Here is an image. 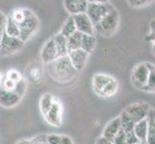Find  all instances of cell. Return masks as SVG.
Masks as SVG:
<instances>
[{
    "label": "cell",
    "instance_id": "cell-31",
    "mask_svg": "<svg viewBox=\"0 0 155 144\" xmlns=\"http://www.w3.org/2000/svg\"><path fill=\"white\" fill-rule=\"evenodd\" d=\"M112 142H113V144H126V133L120 129Z\"/></svg>",
    "mask_w": 155,
    "mask_h": 144
},
{
    "label": "cell",
    "instance_id": "cell-25",
    "mask_svg": "<svg viewBox=\"0 0 155 144\" xmlns=\"http://www.w3.org/2000/svg\"><path fill=\"white\" fill-rule=\"evenodd\" d=\"M117 89H119V81L114 78L104 88V89L101 91L99 96H100V97H103V98L111 97V96H114L117 92Z\"/></svg>",
    "mask_w": 155,
    "mask_h": 144
},
{
    "label": "cell",
    "instance_id": "cell-34",
    "mask_svg": "<svg viewBox=\"0 0 155 144\" xmlns=\"http://www.w3.org/2000/svg\"><path fill=\"white\" fill-rule=\"evenodd\" d=\"M25 90H26V82L23 79L22 81H20L19 83L17 84V88H15V92H17L19 96L22 97L23 94L25 93Z\"/></svg>",
    "mask_w": 155,
    "mask_h": 144
},
{
    "label": "cell",
    "instance_id": "cell-7",
    "mask_svg": "<svg viewBox=\"0 0 155 144\" xmlns=\"http://www.w3.org/2000/svg\"><path fill=\"white\" fill-rule=\"evenodd\" d=\"M148 77H149V68L147 65V62L138 63L133 68L131 73V81L133 86L136 88L142 90L143 87L147 85Z\"/></svg>",
    "mask_w": 155,
    "mask_h": 144
},
{
    "label": "cell",
    "instance_id": "cell-35",
    "mask_svg": "<svg viewBox=\"0 0 155 144\" xmlns=\"http://www.w3.org/2000/svg\"><path fill=\"white\" fill-rule=\"evenodd\" d=\"M95 144H113V142H112L111 140H109L108 138L104 137L103 136L98 137L97 141H95Z\"/></svg>",
    "mask_w": 155,
    "mask_h": 144
},
{
    "label": "cell",
    "instance_id": "cell-5",
    "mask_svg": "<svg viewBox=\"0 0 155 144\" xmlns=\"http://www.w3.org/2000/svg\"><path fill=\"white\" fill-rule=\"evenodd\" d=\"M151 110L150 106L145 102H136L128 105L124 109V111L129 115L132 120L137 123L147 118Z\"/></svg>",
    "mask_w": 155,
    "mask_h": 144
},
{
    "label": "cell",
    "instance_id": "cell-19",
    "mask_svg": "<svg viewBox=\"0 0 155 144\" xmlns=\"http://www.w3.org/2000/svg\"><path fill=\"white\" fill-rule=\"evenodd\" d=\"M77 32V28H76V24H75V21H74L73 18V15H69L67 21L64 24V26L62 27V30L60 33L66 37L67 39H68L69 37H71L74 33Z\"/></svg>",
    "mask_w": 155,
    "mask_h": 144
},
{
    "label": "cell",
    "instance_id": "cell-22",
    "mask_svg": "<svg viewBox=\"0 0 155 144\" xmlns=\"http://www.w3.org/2000/svg\"><path fill=\"white\" fill-rule=\"evenodd\" d=\"M147 65L149 68V77L147 85L142 90L146 92L155 93V66L150 62H147Z\"/></svg>",
    "mask_w": 155,
    "mask_h": 144
},
{
    "label": "cell",
    "instance_id": "cell-8",
    "mask_svg": "<svg viewBox=\"0 0 155 144\" xmlns=\"http://www.w3.org/2000/svg\"><path fill=\"white\" fill-rule=\"evenodd\" d=\"M74 21H75L77 31L85 35L94 36V25L93 24L92 20L90 19L86 13L78 14L73 15Z\"/></svg>",
    "mask_w": 155,
    "mask_h": 144
},
{
    "label": "cell",
    "instance_id": "cell-30",
    "mask_svg": "<svg viewBox=\"0 0 155 144\" xmlns=\"http://www.w3.org/2000/svg\"><path fill=\"white\" fill-rule=\"evenodd\" d=\"M7 78H9L10 80H12L13 82L15 83H19L20 81H22L23 78H22V75L18 71V70H15V69H11L7 72V75H6Z\"/></svg>",
    "mask_w": 155,
    "mask_h": 144
},
{
    "label": "cell",
    "instance_id": "cell-26",
    "mask_svg": "<svg viewBox=\"0 0 155 144\" xmlns=\"http://www.w3.org/2000/svg\"><path fill=\"white\" fill-rule=\"evenodd\" d=\"M95 44H97V39H95L94 36L85 35V34L83 35L81 49L85 50L90 54V53H92L94 50Z\"/></svg>",
    "mask_w": 155,
    "mask_h": 144
},
{
    "label": "cell",
    "instance_id": "cell-37",
    "mask_svg": "<svg viewBox=\"0 0 155 144\" xmlns=\"http://www.w3.org/2000/svg\"><path fill=\"white\" fill-rule=\"evenodd\" d=\"M7 18L2 12H0V28H3L5 27V24H6V21H7Z\"/></svg>",
    "mask_w": 155,
    "mask_h": 144
},
{
    "label": "cell",
    "instance_id": "cell-23",
    "mask_svg": "<svg viewBox=\"0 0 155 144\" xmlns=\"http://www.w3.org/2000/svg\"><path fill=\"white\" fill-rule=\"evenodd\" d=\"M54 101H55V98L53 97V95L50 93H45L42 95V97L41 98V101H40V110L44 116H45V114L48 113V110H50L51 106L54 103Z\"/></svg>",
    "mask_w": 155,
    "mask_h": 144
},
{
    "label": "cell",
    "instance_id": "cell-9",
    "mask_svg": "<svg viewBox=\"0 0 155 144\" xmlns=\"http://www.w3.org/2000/svg\"><path fill=\"white\" fill-rule=\"evenodd\" d=\"M59 58L57 45L54 39H50L48 41H46V43L44 45L41 52V59L44 63L48 65V63L54 62L55 60Z\"/></svg>",
    "mask_w": 155,
    "mask_h": 144
},
{
    "label": "cell",
    "instance_id": "cell-40",
    "mask_svg": "<svg viewBox=\"0 0 155 144\" xmlns=\"http://www.w3.org/2000/svg\"><path fill=\"white\" fill-rule=\"evenodd\" d=\"M3 34H4V29H3V28H0V42H1V40H2Z\"/></svg>",
    "mask_w": 155,
    "mask_h": 144
},
{
    "label": "cell",
    "instance_id": "cell-10",
    "mask_svg": "<svg viewBox=\"0 0 155 144\" xmlns=\"http://www.w3.org/2000/svg\"><path fill=\"white\" fill-rule=\"evenodd\" d=\"M62 113L63 110H62L61 104L55 99L54 103L51 106L48 113L45 114V118L48 124L55 127H59L62 124V114H63Z\"/></svg>",
    "mask_w": 155,
    "mask_h": 144
},
{
    "label": "cell",
    "instance_id": "cell-43",
    "mask_svg": "<svg viewBox=\"0 0 155 144\" xmlns=\"http://www.w3.org/2000/svg\"><path fill=\"white\" fill-rule=\"evenodd\" d=\"M42 144H47V143H46V142H44V143H42Z\"/></svg>",
    "mask_w": 155,
    "mask_h": 144
},
{
    "label": "cell",
    "instance_id": "cell-6",
    "mask_svg": "<svg viewBox=\"0 0 155 144\" xmlns=\"http://www.w3.org/2000/svg\"><path fill=\"white\" fill-rule=\"evenodd\" d=\"M114 8L109 3H89L86 14L94 25H97Z\"/></svg>",
    "mask_w": 155,
    "mask_h": 144
},
{
    "label": "cell",
    "instance_id": "cell-21",
    "mask_svg": "<svg viewBox=\"0 0 155 144\" xmlns=\"http://www.w3.org/2000/svg\"><path fill=\"white\" fill-rule=\"evenodd\" d=\"M147 128H148V122L147 118L145 120H142L140 122H137L134 127V133L138 136L140 141L146 142L147 140Z\"/></svg>",
    "mask_w": 155,
    "mask_h": 144
},
{
    "label": "cell",
    "instance_id": "cell-17",
    "mask_svg": "<svg viewBox=\"0 0 155 144\" xmlns=\"http://www.w3.org/2000/svg\"><path fill=\"white\" fill-rule=\"evenodd\" d=\"M4 33L7 34L10 37H14V38H19L20 36V29H19V24L10 17L7 18L6 24L4 27Z\"/></svg>",
    "mask_w": 155,
    "mask_h": 144
},
{
    "label": "cell",
    "instance_id": "cell-18",
    "mask_svg": "<svg viewBox=\"0 0 155 144\" xmlns=\"http://www.w3.org/2000/svg\"><path fill=\"white\" fill-rule=\"evenodd\" d=\"M53 39H54V40L56 42L59 58L64 57V56H68V39L66 38V37H64L61 33L57 34Z\"/></svg>",
    "mask_w": 155,
    "mask_h": 144
},
{
    "label": "cell",
    "instance_id": "cell-28",
    "mask_svg": "<svg viewBox=\"0 0 155 144\" xmlns=\"http://www.w3.org/2000/svg\"><path fill=\"white\" fill-rule=\"evenodd\" d=\"M147 40L151 43L153 54L155 56V18H153L149 23V33L147 36Z\"/></svg>",
    "mask_w": 155,
    "mask_h": 144
},
{
    "label": "cell",
    "instance_id": "cell-24",
    "mask_svg": "<svg viewBox=\"0 0 155 144\" xmlns=\"http://www.w3.org/2000/svg\"><path fill=\"white\" fill-rule=\"evenodd\" d=\"M120 118L121 129L124 130L126 134H127V133H130L132 131H134V127H135L136 123L132 120L131 117L128 115L124 110L120 114Z\"/></svg>",
    "mask_w": 155,
    "mask_h": 144
},
{
    "label": "cell",
    "instance_id": "cell-13",
    "mask_svg": "<svg viewBox=\"0 0 155 144\" xmlns=\"http://www.w3.org/2000/svg\"><path fill=\"white\" fill-rule=\"evenodd\" d=\"M88 5V0H64V6L71 15L86 13Z\"/></svg>",
    "mask_w": 155,
    "mask_h": 144
},
{
    "label": "cell",
    "instance_id": "cell-14",
    "mask_svg": "<svg viewBox=\"0 0 155 144\" xmlns=\"http://www.w3.org/2000/svg\"><path fill=\"white\" fill-rule=\"evenodd\" d=\"M113 79H114V77L107 75V74H102V73L95 74L92 79V86H93L94 91L99 96L101 91L104 89V88Z\"/></svg>",
    "mask_w": 155,
    "mask_h": 144
},
{
    "label": "cell",
    "instance_id": "cell-29",
    "mask_svg": "<svg viewBox=\"0 0 155 144\" xmlns=\"http://www.w3.org/2000/svg\"><path fill=\"white\" fill-rule=\"evenodd\" d=\"M154 0H127L128 4L130 5L132 8H143L150 5Z\"/></svg>",
    "mask_w": 155,
    "mask_h": 144
},
{
    "label": "cell",
    "instance_id": "cell-12",
    "mask_svg": "<svg viewBox=\"0 0 155 144\" xmlns=\"http://www.w3.org/2000/svg\"><path fill=\"white\" fill-rule=\"evenodd\" d=\"M68 56L69 58V60H71V63L73 65V66L75 67L76 70L79 72L82 70L85 65H86L87 60L89 58V53L83 49H77V50L68 52Z\"/></svg>",
    "mask_w": 155,
    "mask_h": 144
},
{
    "label": "cell",
    "instance_id": "cell-41",
    "mask_svg": "<svg viewBox=\"0 0 155 144\" xmlns=\"http://www.w3.org/2000/svg\"><path fill=\"white\" fill-rule=\"evenodd\" d=\"M3 81H4V79H3V75H2V73H0V87H2Z\"/></svg>",
    "mask_w": 155,
    "mask_h": 144
},
{
    "label": "cell",
    "instance_id": "cell-11",
    "mask_svg": "<svg viewBox=\"0 0 155 144\" xmlns=\"http://www.w3.org/2000/svg\"><path fill=\"white\" fill-rule=\"evenodd\" d=\"M21 96H19L15 91H9L0 87V105L4 108H13L17 106L21 100Z\"/></svg>",
    "mask_w": 155,
    "mask_h": 144
},
{
    "label": "cell",
    "instance_id": "cell-4",
    "mask_svg": "<svg viewBox=\"0 0 155 144\" xmlns=\"http://www.w3.org/2000/svg\"><path fill=\"white\" fill-rule=\"evenodd\" d=\"M24 44L25 42L19 38L10 37L4 33L0 42V56L13 55L22 49Z\"/></svg>",
    "mask_w": 155,
    "mask_h": 144
},
{
    "label": "cell",
    "instance_id": "cell-38",
    "mask_svg": "<svg viewBox=\"0 0 155 144\" xmlns=\"http://www.w3.org/2000/svg\"><path fill=\"white\" fill-rule=\"evenodd\" d=\"M89 3H109L108 0H88Z\"/></svg>",
    "mask_w": 155,
    "mask_h": 144
},
{
    "label": "cell",
    "instance_id": "cell-33",
    "mask_svg": "<svg viewBox=\"0 0 155 144\" xmlns=\"http://www.w3.org/2000/svg\"><path fill=\"white\" fill-rule=\"evenodd\" d=\"M138 142H140V139H139L138 136L135 135L134 131L127 133L126 134V144H137Z\"/></svg>",
    "mask_w": 155,
    "mask_h": 144
},
{
    "label": "cell",
    "instance_id": "cell-32",
    "mask_svg": "<svg viewBox=\"0 0 155 144\" xmlns=\"http://www.w3.org/2000/svg\"><path fill=\"white\" fill-rule=\"evenodd\" d=\"M2 88L6 90H9V91H15V88H17V83L13 82L12 80H10L9 78L6 77L3 81Z\"/></svg>",
    "mask_w": 155,
    "mask_h": 144
},
{
    "label": "cell",
    "instance_id": "cell-42",
    "mask_svg": "<svg viewBox=\"0 0 155 144\" xmlns=\"http://www.w3.org/2000/svg\"><path fill=\"white\" fill-rule=\"evenodd\" d=\"M137 144H147L146 142H143V141H140V142H138Z\"/></svg>",
    "mask_w": 155,
    "mask_h": 144
},
{
    "label": "cell",
    "instance_id": "cell-1",
    "mask_svg": "<svg viewBox=\"0 0 155 144\" xmlns=\"http://www.w3.org/2000/svg\"><path fill=\"white\" fill-rule=\"evenodd\" d=\"M48 71L51 78L58 83H68L72 81L77 75L78 71L73 66L68 56L58 58L57 60L47 65Z\"/></svg>",
    "mask_w": 155,
    "mask_h": 144
},
{
    "label": "cell",
    "instance_id": "cell-39",
    "mask_svg": "<svg viewBox=\"0 0 155 144\" xmlns=\"http://www.w3.org/2000/svg\"><path fill=\"white\" fill-rule=\"evenodd\" d=\"M15 144H33V143H32V140H29V139H22V140L18 141Z\"/></svg>",
    "mask_w": 155,
    "mask_h": 144
},
{
    "label": "cell",
    "instance_id": "cell-2",
    "mask_svg": "<svg viewBox=\"0 0 155 144\" xmlns=\"http://www.w3.org/2000/svg\"><path fill=\"white\" fill-rule=\"evenodd\" d=\"M120 23V14L117 11L113 9L101 19L99 22L94 25V31L105 38L112 37L117 30Z\"/></svg>",
    "mask_w": 155,
    "mask_h": 144
},
{
    "label": "cell",
    "instance_id": "cell-27",
    "mask_svg": "<svg viewBox=\"0 0 155 144\" xmlns=\"http://www.w3.org/2000/svg\"><path fill=\"white\" fill-rule=\"evenodd\" d=\"M26 13H27V9H14L12 12H11L10 17L12 18L15 22H18L20 24L26 18Z\"/></svg>",
    "mask_w": 155,
    "mask_h": 144
},
{
    "label": "cell",
    "instance_id": "cell-36",
    "mask_svg": "<svg viewBox=\"0 0 155 144\" xmlns=\"http://www.w3.org/2000/svg\"><path fill=\"white\" fill-rule=\"evenodd\" d=\"M60 144H74L72 139L68 136H61Z\"/></svg>",
    "mask_w": 155,
    "mask_h": 144
},
{
    "label": "cell",
    "instance_id": "cell-20",
    "mask_svg": "<svg viewBox=\"0 0 155 144\" xmlns=\"http://www.w3.org/2000/svg\"><path fill=\"white\" fill-rule=\"evenodd\" d=\"M83 35L84 34L80 33V32L77 31L76 33H74L71 37H69V38L68 39V52L73 51V50H77V49H81Z\"/></svg>",
    "mask_w": 155,
    "mask_h": 144
},
{
    "label": "cell",
    "instance_id": "cell-16",
    "mask_svg": "<svg viewBox=\"0 0 155 144\" xmlns=\"http://www.w3.org/2000/svg\"><path fill=\"white\" fill-rule=\"evenodd\" d=\"M148 128L147 135V144H155V110L151 109L147 116Z\"/></svg>",
    "mask_w": 155,
    "mask_h": 144
},
{
    "label": "cell",
    "instance_id": "cell-15",
    "mask_svg": "<svg viewBox=\"0 0 155 144\" xmlns=\"http://www.w3.org/2000/svg\"><path fill=\"white\" fill-rule=\"evenodd\" d=\"M120 129H121L120 118V116H117L112 119L109 123L105 126L102 136L106 138H108L109 140L113 141L114 137L117 136V134L120 132Z\"/></svg>",
    "mask_w": 155,
    "mask_h": 144
},
{
    "label": "cell",
    "instance_id": "cell-3",
    "mask_svg": "<svg viewBox=\"0 0 155 144\" xmlns=\"http://www.w3.org/2000/svg\"><path fill=\"white\" fill-rule=\"evenodd\" d=\"M39 26H40V22L38 18L36 17L35 14L32 11L27 9L25 19L19 24V29H20L19 39L22 40L24 42L29 40L35 35L36 32L38 31Z\"/></svg>",
    "mask_w": 155,
    "mask_h": 144
}]
</instances>
